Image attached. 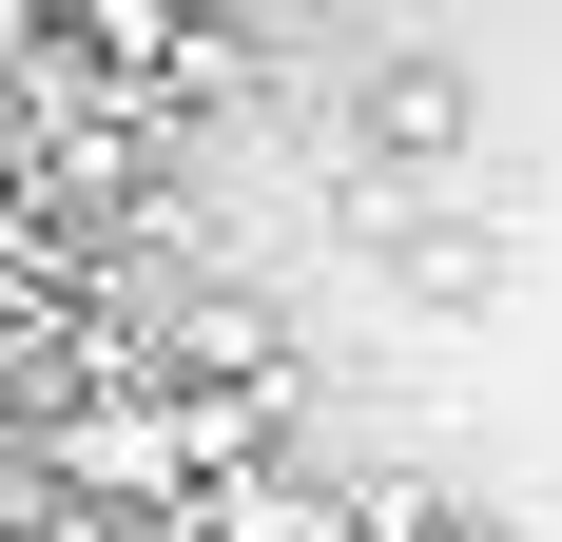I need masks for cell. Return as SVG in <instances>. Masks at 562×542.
Returning a JSON list of instances; mask_svg holds the SVG:
<instances>
[{
    "label": "cell",
    "mask_w": 562,
    "mask_h": 542,
    "mask_svg": "<svg viewBox=\"0 0 562 542\" xmlns=\"http://www.w3.org/2000/svg\"><path fill=\"white\" fill-rule=\"evenodd\" d=\"M369 156L447 174V156H465V78H427V58H389V78H369Z\"/></svg>",
    "instance_id": "obj_1"
},
{
    "label": "cell",
    "mask_w": 562,
    "mask_h": 542,
    "mask_svg": "<svg viewBox=\"0 0 562 542\" xmlns=\"http://www.w3.org/2000/svg\"><path fill=\"white\" fill-rule=\"evenodd\" d=\"M252 78H272V58H252V20H175V58H156V116H233Z\"/></svg>",
    "instance_id": "obj_2"
},
{
    "label": "cell",
    "mask_w": 562,
    "mask_h": 542,
    "mask_svg": "<svg viewBox=\"0 0 562 542\" xmlns=\"http://www.w3.org/2000/svg\"><path fill=\"white\" fill-rule=\"evenodd\" d=\"M40 20H58V0H40Z\"/></svg>",
    "instance_id": "obj_3"
}]
</instances>
